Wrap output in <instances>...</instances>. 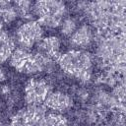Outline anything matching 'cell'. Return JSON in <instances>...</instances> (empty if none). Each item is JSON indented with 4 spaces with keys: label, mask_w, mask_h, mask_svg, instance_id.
I'll return each instance as SVG.
<instances>
[{
    "label": "cell",
    "mask_w": 126,
    "mask_h": 126,
    "mask_svg": "<svg viewBox=\"0 0 126 126\" xmlns=\"http://www.w3.org/2000/svg\"><path fill=\"white\" fill-rule=\"evenodd\" d=\"M125 1L77 3V10L88 18L96 30V35L123 33L125 31Z\"/></svg>",
    "instance_id": "obj_1"
},
{
    "label": "cell",
    "mask_w": 126,
    "mask_h": 126,
    "mask_svg": "<svg viewBox=\"0 0 126 126\" xmlns=\"http://www.w3.org/2000/svg\"><path fill=\"white\" fill-rule=\"evenodd\" d=\"M95 50L96 59L102 69L117 75H123L125 68V35L102 34L97 35Z\"/></svg>",
    "instance_id": "obj_2"
},
{
    "label": "cell",
    "mask_w": 126,
    "mask_h": 126,
    "mask_svg": "<svg viewBox=\"0 0 126 126\" xmlns=\"http://www.w3.org/2000/svg\"><path fill=\"white\" fill-rule=\"evenodd\" d=\"M56 61L67 76L81 83H88L93 77L94 60L93 55L86 50L70 49L60 53Z\"/></svg>",
    "instance_id": "obj_3"
},
{
    "label": "cell",
    "mask_w": 126,
    "mask_h": 126,
    "mask_svg": "<svg viewBox=\"0 0 126 126\" xmlns=\"http://www.w3.org/2000/svg\"><path fill=\"white\" fill-rule=\"evenodd\" d=\"M33 14L38 17V23L46 29L59 28L65 18L67 7L62 1H37L32 5Z\"/></svg>",
    "instance_id": "obj_4"
},
{
    "label": "cell",
    "mask_w": 126,
    "mask_h": 126,
    "mask_svg": "<svg viewBox=\"0 0 126 126\" xmlns=\"http://www.w3.org/2000/svg\"><path fill=\"white\" fill-rule=\"evenodd\" d=\"M43 37V29L38 22L28 21L20 25L15 32V39L21 48L30 49Z\"/></svg>",
    "instance_id": "obj_5"
},
{
    "label": "cell",
    "mask_w": 126,
    "mask_h": 126,
    "mask_svg": "<svg viewBox=\"0 0 126 126\" xmlns=\"http://www.w3.org/2000/svg\"><path fill=\"white\" fill-rule=\"evenodd\" d=\"M51 87L44 79L32 78L24 87V98L29 105L41 104L50 93Z\"/></svg>",
    "instance_id": "obj_6"
},
{
    "label": "cell",
    "mask_w": 126,
    "mask_h": 126,
    "mask_svg": "<svg viewBox=\"0 0 126 126\" xmlns=\"http://www.w3.org/2000/svg\"><path fill=\"white\" fill-rule=\"evenodd\" d=\"M95 39V33L93 28L88 24H83L77 28L73 34L69 37V43L74 49H82L90 47Z\"/></svg>",
    "instance_id": "obj_7"
},
{
    "label": "cell",
    "mask_w": 126,
    "mask_h": 126,
    "mask_svg": "<svg viewBox=\"0 0 126 126\" xmlns=\"http://www.w3.org/2000/svg\"><path fill=\"white\" fill-rule=\"evenodd\" d=\"M52 61H53L52 59L48 58L47 56L39 52H33V53L31 52L28 63L23 73L27 75H36L44 71H48L53 66Z\"/></svg>",
    "instance_id": "obj_8"
},
{
    "label": "cell",
    "mask_w": 126,
    "mask_h": 126,
    "mask_svg": "<svg viewBox=\"0 0 126 126\" xmlns=\"http://www.w3.org/2000/svg\"><path fill=\"white\" fill-rule=\"evenodd\" d=\"M44 102L49 109L57 113L65 112L73 106V98L61 91L50 92Z\"/></svg>",
    "instance_id": "obj_9"
},
{
    "label": "cell",
    "mask_w": 126,
    "mask_h": 126,
    "mask_svg": "<svg viewBox=\"0 0 126 126\" xmlns=\"http://www.w3.org/2000/svg\"><path fill=\"white\" fill-rule=\"evenodd\" d=\"M37 52L47 56L50 59H57L60 55L61 39L56 35H47L42 37L36 44Z\"/></svg>",
    "instance_id": "obj_10"
},
{
    "label": "cell",
    "mask_w": 126,
    "mask_h": 126,
    "mask_svg": "<svg viewBox=\"0 0 126 126\" xmlns=\"http://www.w3.org/2000/svg\"><path fill=\"white\" fill-rule=\"evenodd\" d=\"M15 50V39L13 36L6 32H0V65L10 59L13 51Z\"/></svg>",
    "instance_id": "obj_11"
},
{
    "label": "cell",
    "mask_w": 126,
    "mask_h": 126,
    "mask_svg": "<svg viewBox=\"0 0 126 126\" xmlns=\"http://www.w3.org/2000/svg\"><path fill=\"white\" fill-rule=\"evenodd\" d=\"M25 110L33 126H45L47 113L44 106L41 104H33L29 105V107Z\"/></svg>",
    "instance_id": "obj_12"
},
{
    "label": "cell",
    "mask_w": 126,
    "mask_h": 126,
    "mask_svg": "<svg viewBox=\"0 0 126 126\" xmlns=\"http://www.w3.org/2000/svg\"><path fill=\"white\" fill-rule=\"evenodd\" d=\"M30 54H31V52H29L27 49H24L21 47L16 48L13 51L12 55L10 56V65L16 71L23 73V71L28 63Z\"/></svg>",
    "instance_id": "obj_13"
},
{
    "label": "cell",
    "mask_w": 126,
    "mask_h": 126,
    "mask_svg": "<svg viewBox=\"0 0 126 126\" xmlns=\"http://www.w3.org/2000/svg\"><path fill=\"white\" fill-rule=\"evenodd\" d=\"M18 17V13L13 3L8 1H0V21L5 24L13 23Z\"/></svg>",
    "instance_id": "obj_14"
},
{
    "label": "cell",
    "mask_w": 126,
    "mask_h": 126,
    "mask_svg": "<svg viewBox=\"0 0 126 126\" xmlns=\"http://www.w3.org/2000/svg\"><path fill=\"white\" fill-rule=\"evenodd\" d=\"M15 8H16V11L18 13V16H20L21 18L23 19H26V20H30L32 19V14H33V9H32V3L31 1H16L13 3Z\"/></svg>",
    "instance_id": "obj_15"
},
{
    "label": "cell",
    "mask_w": 126,
    "mask_h": 126,
    "mask_svg": "<svg viewBox=\"0 0 126 126\" xmlns=\"http://www.w3.org/2000/svg\"><path fill=\"white\" fill-rule=\"evenodd\" d=\"M78 28V21L74 17H66L59 26L60 32L64 36L70 37Z\"/></svg>",
    "instance_id": "obj_16"
},
{
    "label": "cell",
    "mask_w": 126,
    "mask_h": 126,
    "mask_svg": "<svg viewBox=\"0 0 126 126\" xmlns=\"http://www.w3.org/2000/svg\"><path fill=\"white\" fill-rule=\"evenodd\" d=\"M10 126H33L32 121L29 119L26 110L22 109L16 112L12 117L10 121Z\"/></svg>",
    "instance_id": "obj_17"
},
{
    "label": "cell",
    "mask_w": 126,
    "mask_h": 126,
    "mask_svg": "<svg viewBox=\"0 0 126 126\" xmlns=\"http://www.w3.org/2000/svg\"><path fill=\"white\" fill-rule=\"evenodd\" d=\"M45 126H68V121L62 114L52 112L47 114Z\"/></svg>",
    "instance_id": "obj_18"
},
{
    "label": "cell",
    "mask_w": 126,
    "mask_h": 126,
    "mask_svg": "<svg viewBox=\"0 0 126 126\" xmlns=\"http://www.w3.org/2000/svg\"><path fill=\"white\" fill-rule=\"evenodd\" d=\"M5 80H6V73L3 69L0 68V83H2Z\"/></svg>",
    "instance_id": "obj_19"
},
{
    "label": "cell",
    "mask_w": 126,
    "mask_h": 126,
    "mask_svg": "<svg viewBox=\"0 0 126 126\" xmlns=\"http://www.w3.org/2000/svg\"><path fill=\"white\" fill-rule=\"evenodd\" d=\"M3 29H4V23L2 21H0V32H3Z\"/></svg>",
    "instance_id": "obj_20"
},
{
    "label": "cell",
    "mask_w": 126,
    "mask_h": 126,
    "mask_svg": "<svg viewBox=\"0 0 126 126\" xmlns=\"http://www.w3.org/2000/svg\"><path fill=\"white\" fill-rule=\"evenodd\" d=\"M0 126H4V123H3V119L1 117V114H0Z\"/></svg>",
    "instance_id": "obj_21"
}]
</instances>
